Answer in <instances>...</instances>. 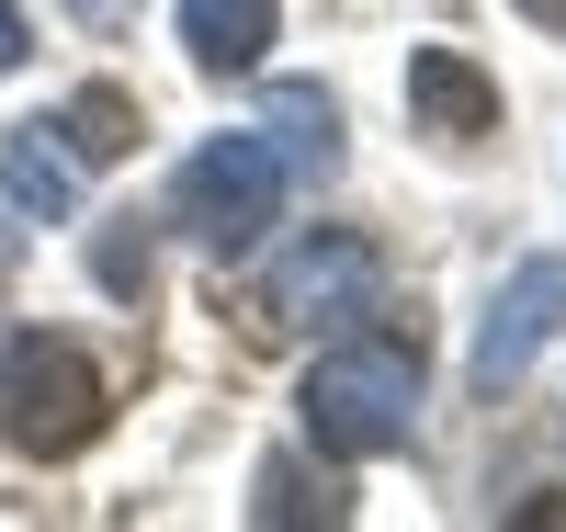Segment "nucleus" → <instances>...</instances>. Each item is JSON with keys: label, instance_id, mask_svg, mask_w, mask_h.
<instances>
[{"label": "nucleus", "instance_id": "obj_12", "mask_svg": "<svg viewBox=\"0 0 566 532\" xmlns=\"http://www.w3.org/2000/svg\"><path fill=\"white\" fill-rule=\"evenodd\" d=\"M91 272H103L114 295H148V238H136V216H114L103 238H91Z\"/></svg>", "mask_w": 566, "mask_h": 532}, {"label": "nucleus", "instance_id": "obj_3", "mask_svg": "<svg viewBox=\"0 0 566 532\" xmlns=\"http://www.w3.org/2000/svg\"><path fill=\"white\" fill-rule=\"evenodd\" d=\"M272 216H283V159H272V136H205V148L170 170V227L205 238L216 261L261 250Z\"/></svg>", "mask_w": 566, "mask_h": 532}, {"label": "nucleus", "instance_id": "obj_5", "mask_svg": "<svg viewBox=\"0 0 566 532\" xmlns=\"http://www.w3.org/2000/svg\"><path fill=\"white\" fill-rule=\"evenodd\" d=\"M555 328H566V261H522V272H510L499 295H488L476 363H464V374H476V397H499V385H522V374L544 363V341H555Z\"/></svg>", "mask_w": 566, "mask_h": 532}, {"label": "nucleus", "instance_id": "obj_14", "mask_svg": "<svg viewBox=\"0 0 566 532\" xmlns=\"http://www.w3.org/2000/svg\"><path fill=\"white\" fill-rule=\"evenodd\" d=\"M522 23H544V34H566V0H522Z\"/></svg>", "mask_w": 566, "mask_h": 532}, {"label": "nucleus", "instance_id": "obj_8", "mask_svg": "<svg viewBox=\"0 0 566 532\" xmlns=\"http://www.w3.org/2000/svg\"><path fill=\"white\" fill-rule=\"evenodd\" d=\"M261 45H272V0H181V58L205 80L261 69Z\"/></svg>", "mask_w": 566, "mask_h": 532}, {"label": "nucleus", "instance_id": "obj_6", "mask_svg": "<svg viewBox=\"0 0 566 532\" xmlns=\"http://www.w3.org/2000/svg\"><path fill=\"white\" fill-rule=\"evenodd\" d=\"M408 114H419V136H442V148H476V136H499V80L464 58V45H419L408 58Z\"/></svg>", "mask_w": 566, "mask_h": 532}, {"label": "nucleus", "instance_id": "obj_2", "mask_svg": "<svg viewBox=\"0 0 566 532\" xmlns=\"http://www.w3.org/2000/svg\"><path fill=\"white\" fill-rule=\"evenodd\" d=\"M103 419H114V385L80 341H57V328L0 341V430H12V453L69 465L80 442H103Z\"/></svg>", "mask_w": 566, "mask_h": 532}, {"label": "nucleus", "instance_id": "obj_4", "mask_svg": "<svg viewBox=\"0 0 566 532\" xmlns=\"http://www.w3.org/2000/svg\"><path fill=\"white\" fill-rule=\"evenodd\" d=\"M340 317H374V238H352V227H306L295 250L261 272L250 328H261V341H283V328H340Z\"/></svg>", "mask_w": 566, "mask_h": 532}, {"label": "nucleus", "instance_id": "obj_13", "mask_svg": "<svg viewBox=\"0 0 566 532\" xmlns=\"http://www.w3.org/2000/svg\"><path fill=\"white\" fill-rule=\"evenodd\" d=\"M23 45H34V34H23V12L0 0V69H23Z\"/></svg>", "mask_w": 566, "mask_h": 532}, {"label": "nucleus", "instance_id": "obj_7", "mask_svg": "<svg viewBox=\"0 0 566 532\" xmlns=\"http://www.w3.org/2000/svg\"><path fill=\"white\" fill-rule=\"evenodd\" d=\"M0 192H12V216H45V227L80 205V159L57 148V125H45V114L0 136Z\"/></svg>", "mask_w": 566, "mask_h": 532}, {"label": "nucleus", "instance_id": "obj_15", "mask_svg": "<svg viewBox=\"0 0 566 532\" xmlns=\"http://www.w3.org/2000/svg\"><path fill=\"white\" fill-rule=\"evenodd\" d=\"M12 261H23V227H12V216H0V272H12Z\"/></svg>", "mask_w": 566, "mask_h": 532}, {"label": "nucleus", "instance_id": "obj_10", "mask_svg": "<svg viewBox=\"0 0 566 532\" xmlns=\"http://www.w3.org/2000/svg\"><path fill=\"white\" fill-rule=\"evenodd\" d=\"M57 148H69L80 170H91V159H125V148H136V103H125L114 80H103V91H80V103L57 114Z\"/></svg>", "mask_w": 566, "mask_h": 532}, {"label": "nucleus", "instance_id": "obj_9", "mask_svg": "<svg viewBox=\"0 0 566 532\" xmlns=\"http://www.w3.org/2000/svg\"><path fill=\"white\" fill-rule=\"evenodd\" d=\"M272 159L295 181H328L340 170V103L317 80H272Z\"/></svg>", "mask_w": 566, "mask_h": 532}, {"label": "nucleus", "instance_id": "obj_11", "mask_svg": "<svg viewBox=\"0 0 566 532\" xmlns=\"http://www.w3.org/2000/svg\"><path fill=\"white\" fill-rule=\"evenodd\" d=\"M250 521H261V532L340 521V488H317V499H306V465H295V453H272V465H261V499H250Z\"/></svg>", "mask_w": 566, "mask_h": 532}, {"label": "nucleus", "instance_id": "obj_1", "mask_svg": "<svg viewBox=\"0 0 566 532\" xmlns=\"http://www.w3.org/2000/svg\"><path fill=\"white\" fill-rule=\"evenodd\" d=\"M306 430H317V453H340V465L397 453L408 430H419V341L363 328V341L317 352V374H306Z\"/></svg>", "mask_w": 566, "mask_h": 532}]
</instances>
